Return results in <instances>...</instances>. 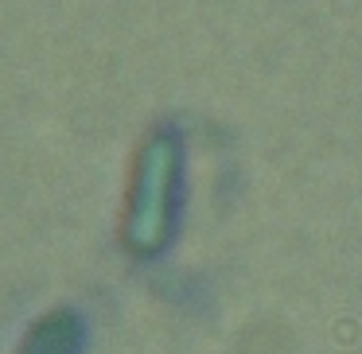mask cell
<instances>
[{"mask_svg":"<svg viewBox=\"0 0 362 354\" xmlns=\"http://www.w3.org/2000/svg\"><path fill=\"white\" fill-rule=\"evenodd\" d=\"M78 338H82L78 315L55 312L28 331V338L20 343L16 354H78Z\"/></svg>","mask_w":362,"mask_h":354,"instance_id":"6da1fadb","label":"cell"}]
</instances>
